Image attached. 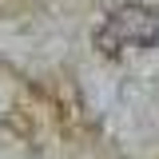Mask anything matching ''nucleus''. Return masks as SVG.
Segmentation results:
<instances>
[{"label": "nucleus", "mask_w": 159, "mask_h": 159, "mask_svg": "<svg viewBox=\"0 0 159 159\" xmlns=\"http://www.w3.org/2000/svg\"><path fill=\"white\" fill-rule=\"evenodd\" d=\"M159 44V12L147 4H119L96 28V48L103 56H123Z\"/></svg>", "instance_id": "f257e3e1"}]
</instances>
